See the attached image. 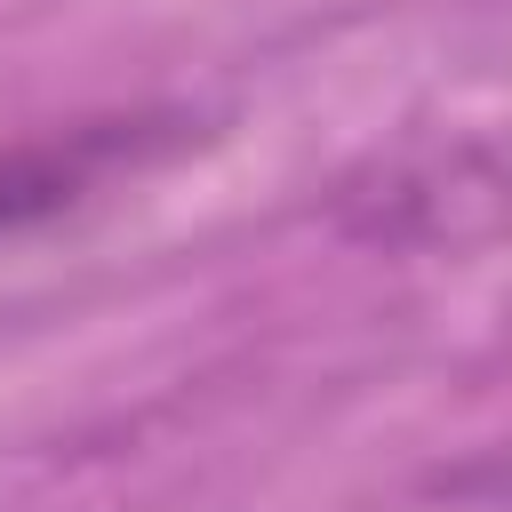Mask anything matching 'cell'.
<instances>
[{"instance_id":"obj_1","label":"cell","mask_w":512,"mask_h":512,"mask_svg":"<svg viewBox=\"0 0 512 512\" xmlns=\"http://www.w3.org/2000/svg\"><path fill=\"white\" fill-rule=\"evenodd\" d=\"M152 144L144 120H104V128H72V136H48V144H24L0 160V232H24V224H48L64 216L80 192H96L104 168L136 160Z\"/></svg>"},{"instance_id":"obj_2","label":"cell","mask_w":512,"mask_h":512,"mask_svg":"<svg viewBox=\"0 0 512 512\" xmlns=\"http://www.w3.org/2000/svg\"><path fill=\"white\" fill-rule=\"evenodd\" d=\"M456 488H464V496H488V512H512V456H496V464L464 472Z\"/></svg>"}]
</instances>
